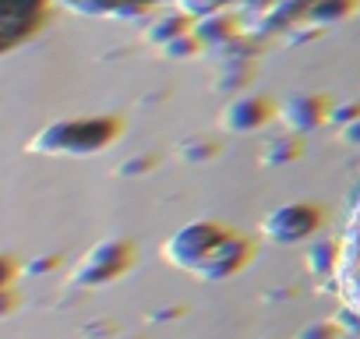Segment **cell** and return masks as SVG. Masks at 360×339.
<instances>
[{"mask_svg":"<svg viewBox=\"0 0 360 339\" xmlns=\"http://www.w3.org/2000/svg\"><path fill=\"white\" fill-rule=\"evenodd\" d=\"M43 18V0H0V53L22 43Z\"/></svg>","mask_w":360,"mask_h":339,"instance_id":"cell-1","label":"cell"},{"mask_svg":"<svg viewBox=\"0 0 360 339\" xmlns=\"http://www.w3.org/2000/svg\"><path fill=\"white\" fill-rule=\"evenodd\" d=\"M339 279H342V290H346L349 304L360 311V202H356V209L349 216V226H346V237H342Z\"/></svg>","mask_w":360,"mask_h":339,"instance_id":"cell-2","label":"cell"},{"mask_svg":"<svg viewBox=\"0 0 360 339\" xmlns=\"http://www.w3.org/2000/svg\"><path fill=\"white\" fill-rule=\"evenodd\" d=\"M106 4H117V0H106Z\"/></svg>","mask_w":360,"mask_h":339,"instance_id":"cell-3","label":"cell"}]
</instances>
